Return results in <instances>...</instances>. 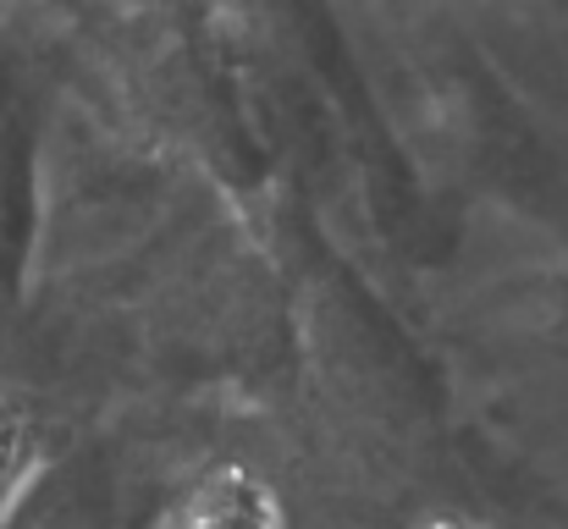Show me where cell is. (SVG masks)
Instances as JSON below:
<instances>
[{
    "label": "cell",
    "mask_w": 568,
    "mask_h": 529,
    "mask_svg": "<svg viewBox=\"0 0 568 529\" xmlns=\"http://www.w3.org/2000/svg\"><path fill=\"white\" fill-rule=\"evenodd\" d=\"M172 529H282V513H276V502L265 497L260 480L232 469V475L204 480Z\"/></svg>",
    "instance_id": "cell-1"
},
{
    "label": "cell",
    "mask_w": 568,
    "mask_h": 529,
    "mask_svg": "<svg viewBox=\"0 0 568 529\" xmlns=\"http://www.w3.org/2000/svg\"><path fill=\"white\" fill-rule=\"evenodd\" d=\"M17 464H22V436L11 425H0V491L17 480Z\"/></svg>",
    "instance_id": "cell-2"
},
{
    "label": "cell",
    "mask_w": 568,
    "mask_h": 529,
    "mask_svg": "<svg viewBox=\"0 0 568 529\" xmlns=\"http://www.w3.org/2000/svg\"><path fill=\"white\" fill-rule=\"evenodd\" d=\"M414 529H480V525L464 519V513H430V519H419Z\"/></svg>",
    "instance_id": "cell-3"
}]
</instances>
